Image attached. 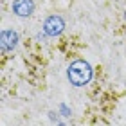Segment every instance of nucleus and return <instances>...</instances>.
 <instances>
[{
  "label": "nucleus",
  "mask_w": 126,
  "mask_h": 126,
  "mask_svg": "<svg viewBox=\"0 0 126 126\" xmlns=\"http://www.w3.org/2000/svg\"><path fill=\"white\" fill-rule=\"evenodd\" d=\"M32 11H34V2L32 0H15L13 2V13L16 16L25 18V16L32 15Z\"/></svg>",
  "instance_id": "3"
},
{
  "label": "nucleus",
  "mask_w": 126,
  "mask_h": 126,
  "mask_svg": "<svg viewBox=\"0 0 126 126\" xmlns=\"http://www.w3.org/2000/svg\"><path fill=\"white\" fill-rule=\"evenodd\" d=\"M67 76H68V81L74 87H85L92 79V67L85 60H76L74 63H70V67L67 70Z\"/></svg>",
  "instance_id": "1"
},
{
  "label": "nucleus",
  "mask_w": 126,
  "mask_h": 126,
  "mask_svg": "<svg viewBox=\"0 0 126 126\" xmlns=\"http://www.w3.org/2000/svg\"><path fill=\"white\" fill-rule=\"evenodd\" d=\"M63 29H65V22H63L61 16H56V15L49 16L43 24V31L47 36H58V34L63 32Z\"/></svg>",
  "instance_id": "2"
},
{
  "label": "nucleus",
  "mask_w": 126,
  "mask_h": 126,
  "mask_svg": "<svg viewBox=\"0 0 126 126\" xmlns=\"http://www.w3.org/2000/svg\"><path fill=\"white\" fill-rule=\"evenodd\" d=\"M18 43V34L15 31H2L0 34V45H2V50H13Z\"/></svg>",
  "instance_id": "4"
}]
</instances>
